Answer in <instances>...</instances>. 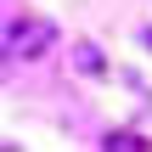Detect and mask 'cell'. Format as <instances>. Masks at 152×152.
<instances>
[{"mask_svg":"<svg viewBox=\"0 0 152 152\" xmlns=\"http://www.w3.org/2000/svg\"><path fill=\"white\" fill-rule=\"evenodd\" d=\"M73 68H79L85 79H102V73H107V56H102L90 39H79V45H73Z\"/></svg>","mask_w":152,"mask_h":152,"instance_id":"2","label":"cell"},{"mask_svg":"<svg viewBox=\"0 0 152 152\" xmlns=\"http://www.w3.org/2000/svg\"><path fill=\"white\" fill-rule=\"evenodd\" d=\"M141 39H147V45H152V28H147V34H141Z\"/></svg>","mask_w":152,"mask_h":152,"instance_id":"4","label":"cell"},{"mask_svg":"<svg viewBox=\"0 0 152 152\" xmlns=\"http://www.w3.org/2000/svg\"><path fill=\"white\" fill-rule=\"evenodd\" d=\"M102 147H107V152H147L152 141H147V135H135V130H113Z\"/></svg>","mask_w":152,"mask_h":152,"instance_id":"3","label":"cell"},{"mask_svg":"<svg viewBox=\"0 0 152 152\" xmlns=\"http://www.w3.org/2000/svg\"><path fill=\"white\" fill-rule=\"evenodd\" d=\"M51 45H56V28H51V23H17V28L6 34V56H28V62H34V56H45Z\"/></svg>","mask_w":152,"mask_h":152,"instance_id":"1","label":"cell"}]
</instances>
